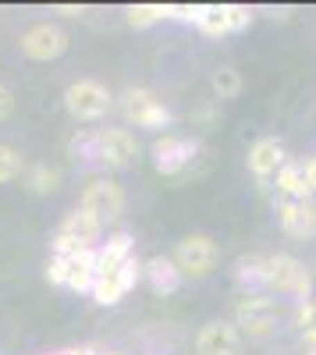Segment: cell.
<instances>
[{
    "instance_id": "6da1fadb",
    "label": "cell",
    "mask_w": 316,
    "mask_h": 355,
    "mask_svg": "<svg viewBox=\"0 0 316 355\" xmlns=\"http://www.w3.org/2000/svg\"><path fill=\"white\" fill-rule=\"evenodd\" d=\"M277 320H281V306L267 291L242 295V299L235 302V327H238L242 338H252V341L270 338L277 331Z\"/></svg>"
},
{
    "instance_id": "7a4b0ae2",
    "label": "cell",
    "mask_w": 316,
    "mask_h": 355,
    "mask_svg": "<svg viewBox=\"0 0 316 355\" xmlns=\"http://www.w3.org/2000/svg\"><path fill=\"white\" fill-rule=\"evenodd\" d=\"M100 234H103V224L96 217H89L85 210H75L61 220L53 234V256H78V252H96L100 249Z\"/></svg>"
},
{
    "instance_id": "3957f363",
    "label": "cell",
    "mask_w": 316,
    "mask_h": 355,
    "mask_svg": "<svg viewBox=\"0 0 316 355\" xmlns=\"http://www.w3.org/2000/svg\"><path fill=\"white\" fill-rule=\"evenodd\" d=\"M313 291V274L306 270V263L288 256V252H277L267 256V295H288V299H309Z\"/></svg>"
},
{
    "instance_id": "277c9868",
    "label": "cell",
    "mask_w": 316,
    "mask_h": 355,
    "mask_svg": "<svg viewBox=\"0 0 316 355\" xmlns=\"http://www.w3.org/2000/svg\"><path fill=\"white\" fill-rule=\"evenodd\" d=\"M178 263V270L182 277H210L217 270V263H220V245L210 239V234L203 231H195V234H185V239L175 245V256H170Z\"/></svg>"
},
{
    "instance_id": "5b68a950",
    "label": "cell",
    "mask_w": 316,
    "mask_h": 355,
    "mask_svg": "<svg viewBox=\"0 0 316 355\" xmlns=\"http://www.w3.org/2000/svg\"><path fill=\"white\" fill-rule=\"evenodd\" d=\"M46 281L57 288H68L78 295H93L96 284V256L78 252V256H50L46 263Z\"/></svg>"
},
{
    "instance_id": "8992f818",
    "label": "cell",
    "mask_w": 316,
    "mask_h": 355,
    "mask_svg": "<svg viewBox=\"0 0 316 355\" xmlns=\"http://www.w3.org/2000/svg\"><path fill=\"white\" fill-rule=\"evenodd\" d=\"M114 96L110 89L96 78H78L64 89V107L68 114L75 117V121H100V117L110 110Z\"/></svg>"
},
{
    "instance_id": "52a82bcc",
    "label": "cell",
    "mask_w": 316,
    "mask_h": 355,
    "mask_svg": "<svg viewBox=\"0 0 316 355\" xmlns=\"http://www.w3.org/2000/svg\"><path fill=\"white\" fill-rule=\"evenodd\" d=\"M78 210H85L107 227L114 220H121V214H125V189L118 182H110V178H96V182H89L85 192L78 196Z\"/></svg>"
},
{
    "instance_id": "ba28073f",
    "label": "cell",
    "mask_w": 316,
    "mask_h": 355,
    "mask_svg": "<svg viewBox=\"0 0 316 355\" xmlns=\"http://www.w3.org/2000/svg\"><path fill=\"white\" fill-rule=\"evenodd\" d=\"M121 110L135 128H150V132H160V128H167L170 121H175L167 103L153 93V89H125Z\"/></svg>"
},
{
    "instance_id": "9c48e42d",
    "label": "cell",
    "mask_w": 316,
    "mask_h": 355,
    "mask_svg": "<svg viewBox=\"0 0 316 355\" xmlns=\"http://www.w3.org/2000/svg\"><path fill=\"white\" fill-rule=\"evenodd\" d=\"M139 160V139L128 128H96V167L125 171Z\"/></svg>"
},
{
    "instance_id": "30bf717a",
    "label": "cell",
    "mask_w": 316,
    "mask_h": 355,
    "mask_svg": "<svg viewBox=\"0 0 316 355\" xmlns=\"http://www.w3.org/2000/svg\"><path fill=\"white\" fill-rule=\"evenodd\" d=\"M203 150L195 139H182V135H157L153 139V167H157V174H182V171H188V164L195 160V153Z\"/></svg>"
},
{
    "instance_id": "8fae6325",
    "label": "cell",
    "mask_w": 316,
    "mask_h": 355,
    "mask_svg": "<svg viewBox=\"0 0 316 355\" xmlns=\"http://www.w3.org/2000/svg\"><path fill=\"white\" fill-rule=\"evenodd\" d=\"M245 164H249V174L256 178V182H260V185H270V182H277V174L288 167V150H284L281 139L263 135V139H256V142L249 146Z\"/></svg>"
},
{
    "instance_id": "7c38bea8",
    "label": "cell",
    "mask_w": 316,
    "mask_h": 355,
    "mask_svg": "<svg viewBox=\"0 0 316 355\" xmlns=\"http://www.w3.org/2000/svg\"><path fill=\"white\" fill-rule=\"evenodd\" d=\"M64 50H68V33L61 25L40 21V25L21 33V53L28 57V61H57Z\"/></svg>"
},
{
    "instance_id": "4fadbf2b",
    "label": "cell",
    "mask_w": 316,
    "mask_h": 355,
    "mask_svg": "<svg viewBox=\"0 0 316 355\" xmlns=\"http://www.w3.org/2000/svg\"><path fill=\"white\" fill-rule=\"evenodd\" d=\"M139 277H142V259L132 256V259H128L125 266H118L114 274L96 277V284H93V302H100V306H118L125 295L139 284Z\"/></svg>"
},
{
    "instance_id": "5bb4252c",
    "label": "cell",
    "mask_w": 316,
    "mask_h": 355,
    "mask_svg": "<svg viewBox=\"0 0 316 355\" xmlns=\"http://www.w3.org/2000/svg\"><path fill=\"white\" fill-rule=\"evenodd\" d=\"M277 224L284 234L299 242L316 239V199H281L277 202Z\"/></svg>"
},
{
    "instance_id": "9a60e30c",
    "label": "cell",
    "mask_w": 316,
    "mask_h": 355,
    "mask_svg": "<svg viewBox=\"0 0 316 355\" xmlns=\"http://www.w3.org/2000/svg\"><path fill=\"white\" fill-rule=\"evenodd\" d=\"M238 348H242V334L227 320H210L195 334V355H238Z\"/></svg>"
},
{
    "instance_id": "2e32d148",
    "label": "cell",
    "mask_w": 316,
    "mask_h": 355,
    "mask_svg": "<svg viewBox=\"0 0 316 355\" xmlns=\"http://www.w3.org/2000/svg\"><path fill=\"white\" fill-rule=\"evenodd\" d=\"M93 256H96V277L114 274L118 266H125L135 256V239H132L128 231H118V234H110L107 242H100V249Z\"/></svg>"
},
{
    "instance_id": "e0dca14e",
    "label": "cell",
    "mask_w": 316,
    "mask_h": 355,
    "mask_svg": "<svg viewBox=\"0 0 316 355\" xmlns=\"http://www.w3.org/2000/svg\"><path fill=\"white\" fill-rule=\"evenodd\" d=\"M142 277L150 281V288L157 291V295H175L178 288H182V270H178V263L170 259V256H153V259H146L142 263Z\"/></svg>"
},
{
    "instance_id": "ac0fdd59",
    "label": "cell",
    "mask_w": 316,
    "mask_h": 355,
    "mask_svg": "<svg viewBox=\"0 0 316 355\" xmlns=\"http://www.w3.org/2000/svg\"><path fill=\"white\" fill-rule=\"evenodd\" d=\"M235 284L242 288V295H256L267 291V256H238L235 259Z\"/></svg>"
},
{
    "instance_id": "d6986e66",
    "label": "cell",
    "mask_w": 316,
    "mask_h": 355,
    "mask_svg": "<svg viewBox=\"0 0 316 355\" xmlns=\"http://www.w3.org/2000/svg\"><path fill=\"white\" fill-rule=\"evenodd\" d=\"M277 192H281V199H313L316 192H313V182H309V171H306V164H288L281 174H277Z\"/></svg>"
},
{
    "instance_id": "ffe728a7",
    "label": "cell",
    "mask_w": 316,
    "mask_h": 355,
    "mask_svg": "<svg viewBox=\"0 0 316 355\" xmlns=\"http://www.w3.org/2000/svg\"><path fill=\"white\" fill-rule=\"evenodd\" d=\"M25 189L33 192V196H50L61 189V171L50 167V164H36V167H28L25 171Z\"/></svg>"
},
{
    "instance_id": "44dd1931",
    "label": "cell",
    "mask_w": 316,
    "mask_h": 355,
    "mask_svg": "<svg viewBox=\"0 0 316 355\" xmlns=\"http://www.w3.org/2000/svg\"><path fill=\"white\" fill-rule=\"evenodd\" d=\"M195 28L203 36H227L231 33V25H227V8L224 4H203L199 8V18H195Z\"/></svg>"
},
{
    "instance_id": "7402d4cb",
    "label": "cell",
    "mask_w": 316,
    "mask_h": 355,
    "mask_svg": "<svg viewBox=\"0 0 316 355\" xmlns=\"http://www.w3.org/2000/svg\"><path fill=\"white\" fill-rule=\"evenodd\" d=\"M210 89H213V96H217V100H235V96L242 93V71L231 68V64L213 68V75H210Z\"/></svg>"
},
{
    "instance_id": "603a6c76",
    "label": "cell",
    "mask_w": 316,
    "mask_h": 355,
    "mask_svg": "<svg viewBox=\"0 0 316 355\" xmlns=\"http://www.w3.org/2000/svg\"><path fill=\"white\" fill-rule=\"evenodd\" d=\"M125 18H128L132 28H150V25L167 18V4H132L125 11Z\"/></svg>"
},
{
    "instance_id": "cb8c5ba5",
    "label": "cell",
    "mask_w": 316,
    "mask_h": 355,
    "mask_svg": "<svg viewBox=\"0 0 316 355\" xmlns=\"http://www.w3.org/2000/svg\"><path fill=\"white\" fill-rule=\"evenodd\" d=\"M68 153L78 160V164H85V167H96V132H78L71 142H68Z\"/></svg>"
},
{
    "instance_id": "d4e9b609",
    "label": "cell",
    "mask_w": 316,
    "mask_h": 355,
    "mask_svg": "<svg viewBox=\"0 0 316 355\" xmlns=\"http://www.w3.org/2000/svg\"><path fill=\"white\" fill-rule=\"evenodd\" d=\"M295 327H299L302 338L316 348V295H309V299L299 306V313H295Z\"/></svg>"
},
{
    "instance_id": "484cf974",
    "label": "cell",
    "mask_w": 316,
    "mask_h": 355,
    "mask_svg": "<svg viewBox=\"0 0 316 355\" xmlns=\"http://www.w3.org/2000/svg\"><path fill=\"white\" fill-rule=\"evenodd\" d=\"M18 174H21V153L15 150V146H4V142H0V185L15 182Z\"/></svg>"
},
{
    "instance_id": "4316f807",
    "label": "cell",
    "mask_w": 316,
    "mask_h": 355,
    "mask_svg": "<svg viewBox=\"0 0 316 355\" xmlns=\"http://www.w3.org/2000/svg\"><path fill=\"white\" fill-rule=\"evenodd\" d=\"M224 8H227V25H231V33H238V28H249L252 8H245V4H224Z\"/></svg>"
},
{
    "instance_id": "83f0119b",
    "label": "cell",
    "mask_w": 316,
    "mask_h": 355,
    "mask_svg": "<svg viewBox=\"0 0 316 355\" xmlns=\"http://www.w3.org/2000/svg\"><path fill=\"white\" fill-rule=\"evenodd\" d=\"M15 110V96H11V89L8 85H0V121Z\"/></svg>"
},
{
    "instance_id": "f1b7e54d",
    "label": "cell",
    "mask_w": 316,
    "mask_h": 355,
    "mask_svg": "<svg viewBox=\"0 0 316 355\" xmlns=\"http://www.w3.org/2000/svg\"><path fill=\"white\" fill-rule=\"evenodd\" d=\"M53 11H57V15H68V18H78V15H85V8H82V4H78V8H75V4H57Z\"/></svg>"
},
{
    "instance_id": "f546056e",
    "label": "cell",
    "mask_w": 316,
    "mask_h": 355,
    "mask_svg": "<svg viewBox=\"0 0 316 355\" xmlns=\"http://www.w3.org/2000/svg\"><path fill=\"white\" fill-rule=\"evenodd\" d=\"M306 171H309V182H313V192H316V157L306 160Z\"/></svg>"
},
{
    "instance_id": "4dcf8cb0",
    "label": "cell",
    "mask_w": 316,
    "mask_h": 355,
    "mask_svg": "<svg viewBox=\"0 0 316 355\" xmlns=\"http://www.w3.org/2000/svg\"><path fill=\"white\" fill-rule=\"evenodd\" d=\"M306 355H316V348H309V352H306Z\"/></svg>"
}]
</instances>
